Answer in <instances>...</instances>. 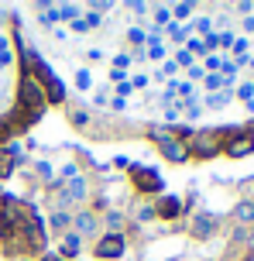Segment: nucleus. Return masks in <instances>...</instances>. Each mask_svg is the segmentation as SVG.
I'll return each mask as SVG.
<instances>
[{
  "label": "nucleus",
  "mask_w": 254,
  "mask_h": 261,
  "mask_svg": "<svg viewBox=\"0 0 254 261\" xmlns=\"http://www.w3.org/2000/svg\"><path fill=\"white\" fill-rule=\"evenodd\" d=\"M227 134H234V130H200V134L189 138L186 151H192L196 158H213V155L223 151V138H227Z\"/></svg>",
  "instance_id": "nucleus-1"
},
{
  "label": "nucleus",
  "mask_w": 254,
  "mask_h": 261,
  "mask_svg": "<svg viewBox=\"0 0 254 261\" xmlns=\"http://www.w3.org/2000/svg\"><path fill=\"white\" fill-rule=\"evenodd\" d=\"M21 114H27V117H38L41 107L48 103V96H45V90H41V83L35 76H24L21 79Z\"/></svg>",
  "instance_id": "nucleus-2"
},
{
  "label": "nucleus",
  "mask_w": 254,
  "mask_h": 261,
  "mask_svg": "<svg viewBox=\"0 0 254 261\" xmlns=\"http://www.w3.org/2000/svg\"><path fill=\"white\" fill-rule=\"evenodd\" d=\"M151 134H155V141H158V148H161V155L168 158V162H186L189 158V151H186V144L182 141H175L172 134H165V130H151Z\"/></svg>",
  "instance_id": "nucleus-3"
},
{
  "label": "nucleus",
  "mask_w": 254,
  "mask_h": 261,
  "mask_svg": "<svg viewBox=\"0 0 254 261\" xmlns=\"http://www.w3.org/2000/svg\"><path fill=\"white\" fill-rule=\"evenodd\" d=\"M223 151L230 158H247L254 151V130H237L227 144H223Z\"/></svg>",
  "instance_id": "nucleus-4"
},
{
  "label": "nucleus",
  "mask_w": 254,
  "mask_h": 261,
  "mask_svg": "<svg viewBox=\"0 0 254 261\" xmlns=\"http://www.w3.org/2000/svg\"><path fill=\"white\" fill-rule=\"evenodd\" d=\"M124 248H127L124 234L110 230L107 237H100V244H96V254H100V258H121V254H124Z\"/></svg>",
  "instance_id": "nucleus-5"
},
{
  "label": "nucleus",
  "mask_w": 254,
  "mask_h": 261,
  "mask_svg": "<svg viewBox=\"0 0 254 261\" xmlns=\"http://www.w3.org/2000/svg\"><path fill=\"white\" fill-rule=\"evenodd\" d=\"M134 179H137V189H145V193H158V189H161V175L155 169H141V165H134Z\"/></svg>",
  "instance_id": "nucleus-6"
},
{
  "label": "nucleus",
  "mask_w": 254,
  "mask_h": 261,
  "mask_svg": "<svg viewBox=\"0 0 254 261\" xmlns=\"http://www.w3.org/2000/svg\"><path fill=\"white\" fill-rule=\"evenodd\" d=\"M79 199H86V179H72L69 182V189L66 193H59V206H66V203H79Z\"/></svg>",
  "instance_id": "nucleus-7"
},
{
  "label": "nucleus",
  "mask_w": 254,
  "mask_h": 261,
  "mask_svg": "<svg viewBox=\"0 0 254 261\" xmlns=\"http://www.w3.org/2000/svg\"><path fill=\"white\" fill-rule=\"evenodd\" d=\"M213 230H216V217H210V213H200L192 220V237H200V241L213 237Z\"/></svg>",
  "instance_id": "nucleus-8"
},
{
  "label": "nucleus",
  "mask_w": 254,
  "mask_h": 261,
  "mask_svg": "<svg viewBox=\"0 0 254 261\" xmlns=\"http://www.w3.org/2000/svg\"><path fill=\"white\" fill-rule=\"evenodd\" d=\"M155 213H158V217H165V220H175V217L182 213V203H179L175 196H161L158 206H155Z\"/></svg>",
  "instance_id": "nucleus-9"
},
{
  "label": "nucleus",
  "mask_w": 254,
  "mask_h": 261,
  "mask_svg": "<svg viewBox=\"0 0 254 261\" xmlns=\"http://www.w3.org/2000/svg\"><path fill=\"white\" fill-rule=\"evenodd\" d=\"M230 100H234V93L220 90V93H210V96H206V107H210V110H220V107H227Z\"/></svg>",
  "instance_id": "nucleus-10"
},
{
  "label": "nucleus",
  "mask_w": 254,
  "mask_h": 261,
  "mask_svg": "<svg viewBox=\"0 0 254 261\" xmlns=\"http://www.w3.org/2000/svg\"><path fill=\"white\" fill-rule=\"evenodd\" d=\"M76 227L86 230V234H96V217L90 213V210H82V213H76Z\"/></svg>",
  "instance_id": "nucleus-11"
},
{
  "label": "nucleus",
  "mask_w": 254,
  "mask_h": 261,
  "mask_svg": "<svg viewBox=\"0 0 254 261\" xmlns=\"http://www.w3.org/2000/svg\"><path fill=\"white\" fill-rule=\"evenodd\" d=\"M76 14H79L76 4H59L55 7V21H76Z\"/></svg>",
  "instance_id": "nucleus-12"
},
{
  "label": "nucleus",
  "mask_w": 254,
  "mask_h": 261,
  "mask_svg": "<svg viewBox=\"0 0 254 261\" xmlns=\"http://www.w3.org/2000/svg\"><path fill=\"white\" fill-rule=\"evenodd\" d=\"M79 234H66L62 237V254H66V258H72V254H76V251H79Z\"/></svg>",
  "instance_id": "nucleus-13"
},
{
  "label": "nucleus",
  "mask_w": 254,
  "mask_h": 261,
  "mask_svg": "<svg viewBox=\"0 0 254 261\" xmlns=\"http://www.w3.org/2000/svg\"><path fill=\"white\" fill-rule=\"evenodd\" d=\"M237 220L241 223H254V199H244L237 206Z\"/></svg>",
  "instance_id": "nucleus-14"
},
{
  "label": "nucleus",
  "mask_w": 254,
  "mask_h": 261,
  "mask_svg": "<svg viewBox=\"0 0 254 261\" xmlns=\"http://www.w3.org/2000/svg\"><path fill=\"white\" fill-rule=\"evenodd\" d=\"M227 83H230V79H223L220 72H210V76H206V90H210V93H220V90H227Z\"/></svg>",
  "instance_id": "nucleus-15"
},
{
  "label": "nucleus",
  "mask_w": 254,
  "mask_h": 261,
  "mask_svg": "<svg viewBox=\"0 0 254 261\" xmlns=\"http://www.w3.org/2000/svg\"><path fill=\"white\" fill-rule=\"evenodd\" d=\"M186 52L189 55H206L210 48H206V41H203V38H189L186 41Z\"/></svg>",
  "instance_id": "nucleus-16"
},
{
  "label": "nucleus",
  "mask_w": 254,
  "mask_h": 261,
  "mask_svg": "<svg viewBox=\"0 0 254 261\" xmlns=\"http://www.w3.org/2000/svg\"><path fill=\"white\" fill-rule=\"evenodd\" d=\"M237 96L247 103V110H254V83H244L241 90H237Z\"/></svg>",
  "instance_id": "nucleus-17"
},
{
  "label": "nucleus",
  "mask_w": 254,
  "mask_h": 261,
  "mask_svg": "<svg viewBox=\"0 0 254 261\" xmlns=\"http://www.w3.org/2000/svg\"><path fill=\"white\" fill-rule=\"evenodd\" d=\"M155 24H158V28L172 24V7H158V11H155Z\"/></svg>",
  "instance_id": "nucleus-18"
},
{
  "label": "nucleus",
  "mask_w": 254,
  "mask_h": 261,
  "mask_svg": "<svg viewBox=\"0 0 254 261\" xmlns=\"http://www.w3.org/2000/svg\"><path fill=\"white\" fill-rule=\"evenodd\" d=\"M11 62H14V55H11V41L0 38V65H11Z\"/></svg>",
  "instance_id": "nucleus-19"
},
{
  "label": "nucleus",
  "mask_w": 254,
  "mask_h": 261,
  "mask_svg": "<svg viewBox=\"0 0 254 261\" xmlns=\"http://www.w3.org/2000/svg\"><path fill=\"white\" fill-rule=\"evenodd\" d=\"M52 227H55V230H62V227H69V213H62V210H55V213H52Z\"/></svg>",
  "instance_id": "nucleus-20"
},
{
  "label": "nucleus",
  "mask_w": 254,
  "mask_h": 261,
  "mask_svg": "<svg viewBox=\"0 0 254 261\" xmlns=\"http://www.w3.org/2000/svg\"><path fill=\"white\" fill-rule=\"evenodd\" d=\"M148 55H151V59H165V45H161V38H151V48H148Z\"/></svg>",
  "instance_id": "nucleus-21"
},
{
  "label": "nucleus",
  "mask_w": 254,
  "mask_h": 261,
  "mask_svg": "<svg viewBox=\"0 0 254 261\" xmlns=\"http://www.w3.org/2000/svg\"><path fill=\"white\" fill-rule=\"evenodd\" d=\"M11 151H0V179H4V175H7V172H11Z\"/></svg>",
  "instance_id": "nucleus-22"
},
{
  "label": "nucleus",
  "mask_w": 254,
  "mask_h": 261,
  "mask_svg": "<svg viewBox=\"0 0 254 261\" xmlns=\"http://www.w3.org/2000/svg\"><path fill=\"white\" fill-rule=\"evenodd\" d=\"M90 83H93V76H90L86 69H82V72H76V86H79V90H90Z\"/></svg>",
  "instance_id": "nucleus-23"
},
{
  "label": "nucleus",
  "mask_w": 254,
  "mask_h": 261,
  "mask_svg": "<svg viewBox=\"0 0 254 261\" xmlns=\"http://www.w3.org/2000/svg\"><path fill=\"white\" fill-rule=\"evenodd\" d=\"M192 14V4H175L172 7V17H189Z\"/></svg>",
  "instance_id": "nucleus-24"
},
{
  "label": "nucleus",
  "mask_w": 254,
  "mask_h": 261,
  "mask_svg": "<svg viewBox=\"0 0 254 261\" xmlns=\"http://www.w3.org/2000/svg\"><path fill=\"white\" fill-rule=\"evenodd\" d=\"M172 62H175V65H186V69H192V55H189V52H186V48H182V52L175 55Z\"/></svg>",
  "instance_id": "nucleus-25"
},
{
  "label": "nucleus",
  "mask_w": 254,
  "mask_h": 261,
  "mask_svg": "<svg viewBox=\"0 0 254 261\" xmlns=\"http://www.w3.org/2000/svg\"><path fill=\"white\" fill-rule=\"evenodd\" d=\"M151 217H155V206H141V210H137V223L151 220Z\"/></svg>",
  "instance_id": "nucleus-26"
},
{
  "label": "nucleus",
  "mask_w": 254,
  "mask_h": 261,
  "mask_svg": "<svg viewBox=\"0 0 254 261\" xmlns=\"http://www.w3.org/2000/svg\"><path fill=\"white\" fill-rule=\"evenodd\" d=\"M107 223H110V227H121V223H124V217L117 213V210H107Z\"/></svg>",
  "instance_id": "nucleus-27"
},
{
  "label": "nucleus",
  "mask_w": 254,
  "mask_h": 261,
  "mask_svg": "<svg viewBox=\"0 0 254 261\" xmlns=\"http://www.w3.org/2000/svg\"><path fill=\"white\" fill-rule=\"evenodd\" d=\"M247 45H251L247 38H234V52H237V55L244 59V52H247Z\"/></svg>",
  "instance_id": "nucleus-28"
},
{
  "label": "nucleus",
  "mask_w": 254,
  "mask_h": 261,
  "mask_svg": "<svg viewBox=\"0 0 254 261\" xmlns=\"http://www.w3.org/2000/svg\"><path fill=\"white\" fill-rule=\"evenodd\" d=\"M220 65H223V59H216V55H210V59H206V72H216Z\"/></svg>",
  "instance_id": "nucleus-29"
},
{
  "label": "nucleus",
  "mask_w": 254,
  "mask_h": 261,
  "mask_svg": "<svg viewBox=\"0 0 254 261\" xmlns=\"http://www.w3.org/2000/svg\"><path fill=\"white\" fill-rule=\"evenodd\" d=\"M86 120H90V114H86V110H76V114H72V124H76V127H82Z\"/></svg>",
  "instance_id": "nucleus-30"
},
{
  "label": "nucleus",
  "mask_w": 254,
  "mask_h": 261,
  "mask_svg": "<svg viewBox=\"0 0 254 261\" xmlns=\"http://www.w3.org/2000/svg\"><path fill=\"white\" fill-rule=\"evenodd\" d=\"M148 38V35H145V31H141V28H131V41H134V45H141V41H145Z\"/></svg>",
  "instance_id": "nucleus-31"
},
{
  "label": "nucleus",
  "mask_w": 254,
  "mask_h": 261,
  "mask_svg": "<svg viewBox=\"0 0 254 261\" xmlns=\"http://www.w3.org/2000/svg\"><path fill=\"white\" fill-rule=\"evenodd\" d=\"M168 28H172V38H175V41H182V38H186V35H189L186 28H179V24H168Z\"/></svg>",
  "instance_id": "nucleus-32"
},
{
  "label": "nucleus",
  "mask_w": 254,
  "mask_h": 261,
  "mask_svg": "<svg viewBox=\"0 0 254 261\" xmlns=\"http://www.w3.org/2000/svg\"><path fill=\"white\" fill-rule=\"evenodd\" d=\"M175 69H179V65H175V62H172V59H168V62H165V65H161V72H158V76H172V72H175Z\"/></svg>",
  "instance_id": "nucleus-33"
},
{
  "label": "nucleus",
  "mask_w": 254,
  "mask_h": 261,
  "mask_svg": "<svg viewBox=\"0 0 254 261\" xmlns=\"http://www.w3.org/2000/svg\"><path fill=\"white\" fill-rule=\"evenodd\" d=\"M131 11H134V14H148V4H145V0H134Z\"/></svg>",
  "instance_id": "nucleus-34"
},
{
  "label": "nucleus",
  "mask_w": 254,
  "mask_h": 261,
  "mask_svg": "<svg viewBox=\"0 0 254 261\" xmlns=\"http://www.w3.org/2000/svg\"><path fill=\"white\" fill-rule=\"evenodd\" d=\"M220 45H223V48H234V35L223 31V35H220Z\"/></svg>",
  "instance_id": "nucleus-35"
},
{
  "label": "nucleus",
  "mask_w": 254,
  "mask_h": 261,
  "mask_svg": "<svg viewBox=\"0 0 254 261\" xmlns=\"http://www.w3.org/2000/svg\"><path fill=\"white\" fill-rule=\"evenodd\" d=\"M189 76H192V79H203V76H206V69H203V65H192V69H189Z\"/></svg>",
  "instance_id": "nucleus-36"
},
{
  "label": "nucleus",
  "mask_w": 254,
  "mask_h": 261,
  "mask_svg": "<svg viewBox=\"0 0 254 261\" xmlns=\"http://www.w3.org/2000/svg\"><path fill=\"white\" fill-rule=\"evenodd\" d=\"M196 31H203V35H210V21H206V17H200V21H196Z\"/></svg>",
  "instance_id": "nucleus-37"
},
{
  "label": "nucleus",
  "mask_w": 254,
  "mask_h": 261,
  "mask_svg": "<svg viewBox=\"0 0 254 261\" xmlns=\"http://www.w3.org/2000/svg\"><path fill=\"white\" fill-rule=\"evenodd\" d=\"M237 11H241V14H251V11H254V4H247V0H241V4H237Z\"/></svg>",
  "instance_id": "nucleus-38"
},
{
  "label": "nucleus",
  "mask_w": 254,
  "mask_h": 261,
  "mask_svg": "<svg viewBox=\"0 0 254 261\" xmlns=\"http://www.w3.org/2000/svg\"><path fill=\"white\" fill-rule=\"evenodd\" d=\"M244 31H254V17H244Z\"/></svg>",
  "instance_id": "nucleus-39"
},
{
  "label": "nucleus",
  "mask_w": 254,
  "mask_h": 261,
  "mask_svg": "<svg viewBox=\"0 0 254 261\" xmlns=\"http://www.w3.org/2000/svg\"><path fill=\"white\" fill-rule=\"evenodd\" d=\"M0 103H4V96H0Z\"/></svg>",
  "instance_id": "nucleus-40"
}]
</instances>
